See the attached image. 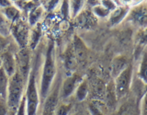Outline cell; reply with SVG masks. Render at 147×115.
Masks as SVG:
<instances>
[{"mask_svg": "<svg viewBox=\"0 0 147 115\" xmlns=\"http://www.w3.org/2000/svg\"><path fill=\"white\" fill-rule=\"evenodd\" d=\"M55 75V62H54V44L53 41L49 43L47 53H46L45 64L42 71L40 83V98L45 99L47 97L51 86L53 84V80Z\"/></svg>", "mask_w": 147, "mask_h": 115, "instance_id": "cell-1", "label": "cell"}, {"mask_svg": "<svg viewBox=\"0 0 147 115\" xmlns=\"http://www.w3.org/2000/svg\"><path fill=\"white\" fill-rule=\"evenodd\" d=\"M25 80L18 71L8 79L7 103L8 110L16 112L22 99L23 89H24Z\"/></svg>", "mask_w": 147, "mask_h": 115, "instance_id": "cell-2", "label": "cell"}, {"mask_svg": "<svg viewBox=\"0 0 147 115\" xmlns=\"http://www.w3.org/2000/svg\"><path fill=\"white\" fill-rule=\"evenodd\" d=\"M28 81L27 91L25 96L26 100V115H37L39 107L40 96L36 86V71L32 69Z\"/></svg>", "mask_w": 147, "mask_h": 115, "instance_id": "cell-3", "label": "cell"}, {"mask_svg": "<svg viewBox=\"0 0 147 115\" xmlns=\"http://www.w3.org/2000/svg\"><path fill=\"white\" fill-rule=\"evenodd\" d=\"M131 66H127L122 72L115 77L114 87L115 91H116V96L118 100L124 98L129 89H130L131 85Z\"/></svg>", "mask_w": 147, "mask_h": 115, "instance_id": "cell-4", "label": "cell"}, {"mask_svg": "<svg viewBox=\"0 0 147 115\" xmlns=\"http://www.w3.org/2000/svg\"><path fill=\"white\" fill-rule=\"evenodd\" d=\"M59 98H60V90H59V85L57 84L53 89V91L51 93H48L47 97L44 99L45 101L43 103V107L40 115H54L55 109H56L59 103Z\"/></svg>", "mask_w": 147, "mask_h": 115, "instance_id": "cell-5", "label": "cell"}, {"mask_svg": "<svg viewBox=\"0 0 147 115\" xmlns=\"http://www.w3.org/2000/svg\"><path fill=\"white\" fill-rule=\"evenodd\" d=\"M18 73L20 74L23 79L26 80L30 72V54L27 49H21L18 54Z\"/></svg>", "mask_w": 147, "mask_h": 115, "instance_id": "cell-6", "label": "cell"}, {"mask_svg": "<svg viewBox=\"0 0 147 115\" xmlns=\"http://www.w3.org/2000/svg\"><path fill=\"white\" fill-rule=\"evenodd\" d=\"M77 84L78 77L76 76H72L66 78L63 84L61 92H60V97L62 98V99H68L74 93V91L76 90Z\"/></svg>", "mask_w": 147, "mask_h": 115, "instance_id": "cell-7", "label": "cell"}, {"mask_svg": "<svg viewBox=\"0 0 147 115\" xmlns=\"http://www.w3.org/2000/svg\"><path fill=\"white\" fill-rule=\"evenodd\" d=\"M1 60H2L1 67L6 72L7 76L8 77L12 76L16 73V61L14 59L13 54L10 52H5L2 54Z\"/></svg>", "mask_w": 147, "mask_h": 115, "instance_id": "cell-8", "label": "cell"}, {"mask_svg": "<svg viewBox=\"0 0 147 115\" xmlns=\"http://www.w3.org/2000/svg\"><path fill=\"white\" fill-rule=\"evenodd\" d=\"M105 100H106V107L109 110H116V105L118 102V99L116 96V91H115L114 83L111 82L106 87L105 90Z\"/></svg>", "mask_w": 147, "mask_h": 115, "instance_id": "cell-9", "label": "cell"}, {"mask_svg": "<svg viewBox=\"0 0 147 115\" xmlns=\"http://www.w3.org/2000/svg\"><path fill=\"white\" fill-rule=\"evenodd\" d=\"M74 52H75V54H74L75 57L79 61H84L87 57V49L86 45L77 36H76L74 40Z\"/></svg>", "mask_w": 147, "mask_h": 115, "instance_id": "cell-10", "label": "cell"}, {"mask_svg": "<svg viewBox=\"0 0 147 115\" xmlns=\"http://www.w3.org/2000/svg\"><path fill=\"white\" fill-rule=\"evenodd\" d=\"M87 110L90 115H106V112L108 109L100 100L96 99L89 102Z\"/></svg>", "mask_w": 147, "mask_h": 115, "instance_id": "cell-11", "label": "cell"}, {"mask_svg": "<svg viewBox=\"0 0 147 115\" xmlns=\"http://www.w3.org/2000/svg\"><path fill=\"white\" fill-rule=\"evenodd\" d=\"M127 67V61L123 57H117L113 60L111 64V75L116 77L119 73L122 72Z\"/></svg>", "mask_w": 147, "mask_h": 115, "instance_id": "cell-12", "label": "cell"}, {"mask_svg": "<svg viewBox=\"0 0 147 115\" xmlns=\"http://www.w3.org/2000/svg\"><path fill=\"white\" fill-rule=\"evenodd\" d=\"M8 79L9 77L7 76L6 72L2 67H0V99H7Z\"/></svg>", "mask_w": 147, "mask_h": 115, "instance_id": "cell-13", "label": "cell"}, {"mask_svg": "<svg viewBox=\"0 0 147 115\" xmlns=\"http://www.w3.org/2000/svg\"><path fill=\"white\" fill-rule=\"evenodd\" d=\"M136 107L131 101H127L116 109V115H136Z\"/></svg>", "mask_w": 147, "mask_h": 115, "instance_id": "cell-14", "label": "cell"}, {"mask_svg": "<svg viewBox=\"0 0 147 115\" xmlns=\"http://www.w3.org/2000/svg\"><path fill=\"white\" fill-rule=\"evenodd\" d=\"M88 95V84L86 80L81 82L76 89V99L78 101H83Z\"/></svg>", "mask_w": 147, "mask_h": 115, "instance_id": "cell-15", "label": "cell"}, {"mask_svg": "<svg viewBox=\"0 0 147 115\" xmlns=\"http://www.w3.org/2000/svg\"><path fill=\"white\" fill-rule=\"evenodd\" d=\"M73 110V104L72 103H61L57 105L55 109L54 115H69L72 112Z\"/></svg>", "mask_w": 147, "mask_h": 115, "instance_id": "cell-16", "label": "cell"}, {"mask_svg": "<svg viewBox=\"0 0 147 115\" xmlns=\"http://www.w3.org/2000/svg\"><path fill=\"white\" fill-rule=\"evenodd\" d=\"M126 11H127V9L125 8L117 9V10L111 15V18H110V21H111L112 24H117V23L121 21L124 18V16L126 15V13H127Z\"/></svg>", "mask_w": 147, "mask_h": 115, "instance_id": "cell-17", "label": "cell"}, {"mask_svg": "<svg viewBox=\"0 0 147 115\" xmlns=\"http://www.w3.org/2000/svg\"><path fill=\"white\" fill-rule=\"evenodd\" d=\"M105 90H106V87L104 86V83L101 81H98L95 85V89H94V92L95 94L101 98L105 95Z\"/></svg>", "mask_w": 147, "mask_h": 115, "instance_id": "cell-18", "label": "cell"}, {"mask_svg": "<svg viewBox=\"0 0 147 115\" xmlns=\"http://www.w3.org/2000/svg\"><path fill=\"white\" fill-rule=\"evenodd\" d=\"M16 115H26V100H25V97H23L20 106L16 112Z\"/></svg>", "mask_w": 147, "mask_h": 115, "instance_id": "cell-19", "label": "cell"}, {"mask_svg": "<svg viewBox=\"0 0 147 115\" xmlns=\"http://www.w3.org/2000/svg\"><path fill=\"white\" fill-rule=\"evenodd\" d=\"M8 107L7 103V99H0V115H7Z\"/></svg>", "mask_w": 147, "mask_h": 115, "instance_id": "cell-20", "label": "cell"}, {"mask_svg": "<svg viewBox=\"0 0 147 115\" xmlns=\"http://www.w3.org/2000/svg\"><path fill=\"white\" fill-rule=\"evenodd\" d=\"M5 14H6V16L9 18V20H13L18 15V10L14 7H8L5 10Z\"/></svg>", "mask_w": 147, "mask_h": 115, "instance_id": "cell-21", "label": "cell"}, {"mask_svg": "<svg viewBox=\"0 0 147 115\" xmlns=\"http://www.w3.org/2000/svg\"><path fill=\"white\" fill-rule=\"evenodd\" d=\"M94 11H95V13L96 14V15L99 16V17H105V16H107L109 14L108 9L103 8L102 7H96Z\"/></svg>", "mask_w": 147, "mask_h": 115, "instance_id": "cell-22", "label": "cell"}, {"mask_svg": "<svg viewBox=\"0 0 147 115\" xmlns=\"http://www.w3.org/2000/svg\"><path fill=\"white\" fill-rule=\"evenodd\" d=\"M82 3H83L82 0H74L73 1V10L75 12V14L77 13L80 7H82Z\"/></svg>", "mask_w": 147, "mask_h": 115, "instance_id": "cell-23", "label": "cell"}, {"mask_svg": "<svg viewBox=\"0 0 147 115\" xmlns=\"http://www.w3.org/2000/svg\"><path fill=\"white\" fill-rule=\"evenodd\" d=\"M7 44V39L3 37L1 34H0V52H2V51L6 48V46Z\"/></svg>", "mask_w": 147, "mask_h": 115, "instance_id": "cell-24", "label": "cell"}, {"mask_svg": "<svg viewBox=\"0 0 147 115\" xmlns=\"http://www.w3.org/2000/svg\"><path fill=\"white\" fill-rule=\"evenodd\" d=\"M103 5L108 7V10L109 9H114L115 8V5L113 4L112 1H110V0H103Z\"/></svg>", "mask_w": 147, "mask_h": 115, "instance_id": "cell-25", "label": "cell"}, {"mask_svg": "<svg viewBox=\"0 0 147 115\" xmlns=\"http://www.w3.org/2000/svg\"><path fill=\"white\" fill-rule=\"evenodd\" d=\"M69 115H90V114L87 110H77L76 112H71Z\"/></svg>", "mask_w": 147, "mask_h": 115, "instance_id": "cell-26", "label": "cell"}, {"mask_svg": "<svg viewBox=\"0 0 147 115\" xmlns=\"http://www.w3.org/2000/svg\"><path fill=\"white\" fill-rule=\"evenodd\" d=\"M142 76L144 79H145V57L144 58V61L142 64Z\"/></svg>", "mask_w": 147, "mask_h": 115, "instance_id": "cell-27", "label": "cell"}, {"mask_svg": "<svg viewBox=\"0 0 147 115\" xmlns=\"http://www.w3.org/2000/svg\"><path fill=\"white\" fill-rule=\"evenodd\" d=\"M10 3L8 0H0V6L1 7H8Z\"/></svg>", "mask_w": 147, "mask_h": 115, "instance_id": "cell-28", "label": "cell"}, {"mask_svg": "<svg viewBox=\"0 0 147 115\" xmlns=\"http://www.w3.org/2000/svg\"><path fill=\"white\" fill-rule=\"evenodd\" d=\"M88 3L91 5H96V4H98V1H96V0H88Z\"/></svg>", "mask_w": 147, "mask_h": 115, "instance_id": "cell-29", "label": "cell"}, {"mask_svg": "<svg viewBox=\"0 0 147 115\" xmlns=\"http://www.w3.org/2000/svg\"><path fill=\"white\" fill-rule=\"evenodd\" d=\"M2 66V60H1V56H0V67Z\"/></svg>", "mask_w": 147, "mask_h": 115, "instance_id": "cell-30", "label": "cell"}]
</instances>
